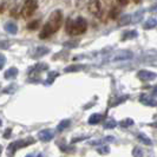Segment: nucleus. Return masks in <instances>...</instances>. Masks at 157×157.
<instances>
[{
    "instance_id": "nucleus-1",
    "label": "nucleus",
    "mask_w": 157,
    "mask_h": 157,
    "mask_svg": "<svg viewBox=\"0 0 157 157\" xmlns=\"http://www.w3.org/2000/svg\"><path fill=\"white\" fill-rule=\"evenodd\" d=\"M62 24H63V12L60 10H55L51 13V16L48 18L47 23L40 30L39 38L40 39H47V38H50L52 34H55L56 32L60 29Z\"/></svg>"
},
{
    "instance_id": "nucleus-2",
    "label": "nucleus",
    "mask_w": 157,
    "mask_h": 157,
    "mask_svg": "<svg viewBox=\"0 0 157 157\" xmlns=\"http://www.w3.org/2000/svg\"><path fill=\"white\" fill-rule=\"evenodd\" d=\"M65 29H66V33H69L70 36H79L85 33L87 29V23L83 17H78L75 20L67 19Z\"/></svg>"
},
{
    "instance_id": "nucleus-3",
    "label": "nucleus",
    "mask_w": 157,
    "mask_h": 157,
    "mask_svg": "<svg viewBox=\"0 0 157 157\" xmlns=\"http://www.w3.org/2000/svg\"><path fill=\"white\" fill-rule=\"evenodd\" d=\"M32 143H34V140H33L32 137H29V138H26V140H21V141L13 142V143H11V144L8 145L7 155L10 157L13 156V154H14L18 149H20V148H25V147H27V145H31Z\"/></svg>"
},
{
    "instance_id": "nucleus-4",
    "label": "nucleus",
    "mask_w": 157,
    "mask_h": 157,
    "mask_svg": "<svg viewBox=\"0 0 157 157\" xmlns=\"http://www.w3.org/2000/svg\"><path fill=\"white\" fill-rule=\"evenodd\" d=\"M38 8V0H26L21 8V16L24 18H30Z\"/></svg>"
},
{
    "instance_id": "nucleus-5",
    "label": "nucleus",
    "mask_w": 157,
    "mask_h": 157,
    "mask_svg": "<svg viewBox=\"0 0 157 157\" xmlns=\"http://www.w3.org/2000/svg\"><path fill=\"white\" fill-rule=\"evenodd\" d=\"M87 8H89V12L92 16L98 17L101 14V12H102V4H101L99 0H89Z\"/></svg>"
},
{
    "instance_id": "nucleus-6",
    "label": "nucleus",
    "mask_w": 157,
    "mask_h": 157,
    "mask_svg": "<svg viewBox=\"0 0 157 157\" xmlns=\"http://www.w3.org/2000/svg\"><path fill=\"white\" fill-rule=\"evenodd\" d=\"M137 77L141 79V80H143V82H150V80L156 79L157 75L156 73H154V72H151V71L141 70L138 73H137Z\"/></svg>"
},
{
    "instance_id": "nucleus-7",
    "label": "nucleus",
    "mask_w": 157,
    "mask_h": 157,
    "mask_svg": "<svg viewBox=\"0 0 157 157\" xmlns=\"http://www.w3.org/2000/svg\"><path fill=\"white\" fill-rule=\"evenodd\" d=\"M130 58H132V53L130 51H118L113 55L112 60H126Z\"/></svg>"
},
{
    "instance_id": "nucleus-8",
    "label": "nucleus",
    "mask_w": 157,
    "mask_h": 157,
    "mask_svg": "<svg viewBox=\"0 0 157 157\" xmlns=\"http://www.w3.org/2000/svg\"><path fill=\"white\" fill-rule=\"evenodd\" d=\"M38 136H39L40 141L48 142L53 138L55 134H53V131H52V130H43V131H40L39 134H38Z\"/></svg>"
},
{
    "instance_id": "nucleus-9",
    "label": "nucleus",
    "mask_w": 157,
    "mask_h": 157,
    "mask_svg": "<svg viewBox=\"0 0 157 157\" xmlns=\"http://www.w3.org/2000/svg\"><path fill=\"white\" fill-rule=\"evenodd\" d=\"M132 23V16L131 14H124L121 18H118V25L119 26H126Z\"/></svg>"
},
{
    "instance_id": "nucleus-10",
    "label": "nucleus",
    "mask_w": 157,
    "mask_h": 157,
    "mask_svg": "<svg viewBox=\"0 0 157 157\" xmlns=\"http://www.w3.org/2000/svg\"><path fill=\"white\" fill-rule=\"evenodd\" d=\"M5 31L7 32V33H11V34H16L17 32H18V26L13 21H7V23L5 24Z\"/></svg>"
},
{
    "instance_id": "nucleus-11",
    "label": "nucleus",
    "mask_w": 157,
    "mask_h": 157,
    "mask_svg": "<svg viewBox=\"0 0 157 157\" xmlns=\"http://www.w3.org/2000/svg\"><path fill=\"white\" fill-rule=\"evenodd\" d=\"M47 52H48V48H46V47H44V46L37 47V48L34 50L32 57H33V58H39V57H43L44 55H46Z\"/></svg>"
},
{
    "instance_id": "nucleus-12",
    "label": "nucleus",
    "mask_w": 157,
    "mask_h": 157,
    "mask_svg": "<svg viewBox=\"0 0 157 157\" xmlns=\"http://www.w3.org/2000/svg\"><path fill=\"white\" fill-rule=\"evenodd\" d=\"M138 36L137 31L135 30H130V31H125L122 36V40H128V39H134Z\"/></svg>"
},
{
    "instance_id": "nucleus-13",
    "label": "nucleus",
    "mask_w": 157,
    "mask_h": 157,
    "mask_svg": "<svg viewBox=\"0 0 157 157\" xmlns=\"http://www.w3.org/2000/svg\"><path fill=\"white\" fill-rule=\"evenodd\" d=\"M156 25H157V19H155V18H149V19H147V21L144 23V30H151V29H154Z\"/></svg>"
},
{
    "instance_id": "nucleus-14",
    "label": "nucleus",
    "mask_w": 157,
    "mask_h": 157,
    "mask_svg": "<svg viewBox=\"0 0 157 157\" xmlns=\"http://www.w3.org/2000/svg\"><path fill=\"white\" fill-rule=\"evenodd\" d=\"M17 75H18V70H17L16 67H11V69H8V70L5 72V78L12 79V78H14Z\"/></svg>"
},
{
    "instance_id": "nucleus-15",
    "label": "nucleus",
    "mask_w": 157,
    "mask_h": 157,
    "mask_svg": "<svg viewBox=\"0 0 157 157\" xmlns=\"http://www.w3.org/2000/svg\"><path fill=\"white\" fill-rule=\"evenodd\" d=\"M102 115H99V113H94L91 117L89 118V123L90 124H97V123H99L101 121H102Z\"/></svg>"
},
{
    "instance_id": "nucleus-16",
    "label": "nucleus",
    "mask_w": 157,
    "mask_h": 157,
    "mask_svg": "<svg viewBox=\"0 0 157 157\" xmlns=\"http://www.w3.org/2000/svg\"><path fill=\"white\" fill-rule=\"evenodd\" d=\"M71 124V121L70 119H64V121H62L59 124H58V131H63V130H65L67 126Z\"/></svg>"
},
{
    "instance_id": "nucleus-17",
    "label": "nucleus",
    "mask_w": 157,
    "mask_h": 157,
    "mask_svg": "<svg viewBox=\"0 0 157 157\" xmlns=\"http://www.w3.org/2000/svg\"><path fill=\"white\" fill-rule=\"evenodd\" d=\"M39 26H40V20H33V21H31V23L27 25V30L34 31V30L39 29Z\"/></svg>"
},
{
    "instance_id": "nucleus-18",
    "label": "nucleus",
    "mask_w": 157,
    "mask_h": 157,
    "mask_svg": "<svg viewBox=\"0 0 157 157\" xmlns=\"http://www.w3.org/2000/svg\"><path fill=\"white\" fill-rule=\"evenodd\" d=\"M143 11H138V12H136L134 16H132V23H140L142 20V18H143Z\"/></svg>"
},
{
    "instance_id": "nucleus-19",
    "label": "nucleus",
    "mask_w": 157,
    "mask_h": 157,
    "mask_svg": "<svg viewBox=\"0 0 157 157\" xmlns=\"http://www.w3.org/2000/svg\"><path fill=\"white\" fill-rule=\"evenodd\" d=\"M118 14H119V10L116 7H112V10L110 11V13H109V16H110L111 19H113V20H116L118 19Z\"/></svg>"
},
{
    "instance_id": "nucleus-20",
    "label": "nucleus",
    "mask_w": 157,
    "mask_h": 157,
    "mask_svg": "<svg viewBox=\"0 0 157 157\" xmlns=\"http://www.w3.org/2000/svg\"><path fill=\"white\" fill-rule=\"evenodd\" d=\"M84 67V65H72L65 69V72H72V71H79Z\"/></svg>"
},
{
    "instance_id": "nucleus-21",
    "label": "nucleus",
    "mask_w": 157,
    "mask_h": 157,
    "mask_svg": "<svg viewBox=\"0 0 157 157\" xmlns=\"http://www.w3.org/2000/svg\"><path fill=\"white\" fill-rule=\"evenodd\" d=\"M57 76H58V73H57V72H51V73L48 75V78H47L46 84H48V83L51 84V83H52V82L55 80V78L57 77Z\"/></svg>"
},
{
    "instance_id": "nucleus-22",
    "label": "nucleus",
    "mask_w": 157,
    "mask_h": 157,
    "mask_svg": "<svg viewBox=\"0 0 157 157\" xmlns=\"http://www.w3.org/2000/svg\"><path fill=\"white\" fill-rule=\"evenodd\" d=\"M104 126H105L106 129H112V128H115V126H116V122H115L113 119H109V121L105 123V125Z\"/></svg>"
},
{
    "instance_id": "nucleus-23",
    "label": "nucleus",
    "mask_w": 157,
    "mask_h": 157,
    "mask_svg": "<svg viewBox=\"0 0 157 157\" xmlns=\"http://www.w3.org/2000/svg\"><path fill=\"white\" fill-rule=\"evenodd\" d=\"M77 45H78L77 41H69V43H65V44H64V46H69V47H71V48H72V47H76Z\"/></svg>"
},
{
    "instance_id": "nucleus-24",
    "label": "nucleus",
    "mask_w": 157,
    "mask_h": 157,
    "mask_svg": "<svg viewBox=\"0 0 157 157\" xmlns=\"http://www.w3.org/2000/svg\"><path fill=\"white\" fill-rule=\"evenodd\" d=\"M5 63H6V59H5V57L0 55V70L2 69V66L5 65Z\"/></svg>"
},
{
    "instance_id": "nucleus-25",
    "label": "nucleus",
    "mask_w": 157,
    "mask_h": 157,
    "mask_svg": "<svg viewBox=\"0 0 157 157\" xmlns=\"http://www.w3.org/2000/svg\"><path fill=\"white\" fill-rule=\"evenodd\" d=\"M11 132H12V129L8 128L7 130L5 131V134H4V137H5V138H10V137H11Z\"/></svg>"
},
{
    "instance_id": "nucleus-26",
    "label": "nucleus",
    "mask_w": 157,
    "mask_h": 157,
    "mask_svg": "<svg viewBox=\"0 0 157 157\" xmlns=\"http://www.w3.org/2000/svg\"><path fill=\"white\" fill-rule=\"evenodd\" d=\"M126 124H132V121H131V119H129V121H128V119H125V121L121 122V125H122V126H125Z\"/></svg>"
},
{
    "instance_id": "nucleus-27",
    "label": "nucleus",
    "mask_w": 157,
    "mask_h": 157,
    "mask_svg": "<svg viewBox=\"0 0 157 157\" xmlns=\"http://www.w3.org/2000/svg\"><path fill=\"white\" fill-rule=\"evenodd\" d=\"M98 152H101V154H106V152H109V148L105 145L103 149H98Z\"/></svg>"
},
{
    "instance_id": "nucleus-28",
    "label": "nucleus",
    "mask_w": 157,
    "mask_h": 157,
    "mask_svg": "<svg viewBox=\"0 0 157 157\" xmlns=\"http://www.w3.org/2000/svg\"><path fill=\"white\" fill-rule=\"evenodd\" d=\"M117 1H118V4H119V5L125 6V5H128V1H129V0H117Z\"/></svg>"
},
{
    "instance_id": "nucleus-29",
    "label": "nucleus",
    "mask_w": 157,
    "mask_h": 157,
    "mask_svg": "<svg viewBox=\"0 0 157 157\" xmlns=\"http://www.w3.org/2000/svg\"><path fill=\"white\" fill-rule=\"evenodd\" d=\"M8 45V43H0V48H7Z\"/></svg>"
},
{
    "instance_id": "nucleus-30",
    "label": "nucleus",
    "mask_w": 157,
    "mask_h": 157,
    "mask_svg": "<svg viewBox=\"0 0 157 157\" xmlns=\"http://www.w3.org/2000/svg\"><path fill=\"white\" fill-rule=\"evenodd\" d=\"M135 2H136V4H137V2H140V1H141V0H134Z\"/></svg>"
},
{
    "instance_id": "nucleus-31",
    "label": "nucleus",
    "mask_w": 157,
    "mask_h": 157,
    "mask_svg": "<svg viewBox=\"0 0 157 157\" xmlns=\"http://www.w3.org/2000/svg\"><path fill=\"white\" fill-rule=\"evenodd\" d=\"M26 157H32V155H27Z\"/></svg>"
},
{
    "instance_id": "nucleus-32",
    "label": "nucleus",
    "mask_w": 157,
    "mask_h": 157,
    "mask_svg": "<svg viewBox=\"0 0 157 157\" xmlns=\"http://www.w3.org/2000/svg\"><path fill=\"white\" fill-rule=\"evenodd\" d=\"M0 126H1V119H0Z\"/></svg>"
},
{
    "instance_id": "nucleus-33",
    "label": "nucleus",
    "mask_w": 157,
    "mask_h": 157,
    "mask_svg": "<svg viewBox=\"0 0 157 157\" xmlns=\"http://www.w3.org/2000/svg\"><path fill=\"white\" fill-rule=\"evenodd\" d=\"M38 157H43V156H41V154H40V155H39V156H38Z\"/></svg>"
}]
</instances>
